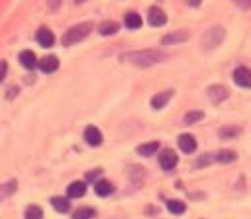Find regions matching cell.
Wrapping results in <instances>:
<instances>
[{"mask_svg":"<svg viewBox=\"0 0 251 219\" xmlns=\"http://www.w3.org/2000/svg\"><path fill=\"white\" fill-rule=\"evenodd\" d=\"M120 59L121 62L129 63L132 66L141 67V68H148V67L154 66V64H158L166 61L168 56L164 52H161V50L148 48V49L137 50V52L125 53V54L121 56Z\"/></svg>","mask_w":251,"mask_h":219,"instance_id":"obj_1","label":"cell"},{"mask_svg":"<svg viewBox=\"0 0 251 219\" xmlns=\"http://www.w3.org/2000/svg\"><path fill=\"white\" fill-rule=\"evenodd\" d=\"M94 30V24L91 21H86V23L78 24V25L73 26V27L69 28L62 37V43L63 46H73L76 43L81 42V41L85 40L89 35L91 33V31Z\"/></svg>","mask_w":251,"mask_h":219,"instance_id":"obj_2","label":"cell"},{"mask_svg":"<svg viewBox=\"0 0 251 219\" xmlns=\"http://www.w3.org/2000/svg\"><path fill=\"white\" fill-rule=\"evenodd\" d=\"M224 37H226V31L221 26H216L203 33L201 38V45L204 49H213L221 45Z\"/></svg>","mask_w":251,"mask_h":219,"instance_id":"obj_3","label":"cell"},{"mask_svg":"<svg viewBox=\"0 0 251 219\" xmlns=\"http://www.w3.org/2000/svg\"><path fill=\"white\" fill-rule=\"evenodd\" d=\"M158 161L159 165H160V168L164 171H171V170L175 169L176 165H177L178 156L175 150H173L171 148H166L159 154Z\"/></svg>","mask_w":251,"mask_h":219,"instance_id":"obj_4","label":"cell"},{"mask_svg":"<svg viewBox=\"0 0 251 219\" xmlns=\"http://www.w3.org/2000/svg\"><path fill=\"white\" fill-rule=\"evenodd\" d=\"M233 80L240 88H251V71L244 66L238 67L233 73Z\"/></svg>","mask_w":251,"mask_h":219,"instance_id":"obj_5","label":"cell"},{"mask_svg":"<svg viewBox=\"0 0 251 219\" xmlns=\"http://www.w3.org/2000/svg\"><path fill=\"white\" fill-rule=\"evenodd\" d=\"M207 95H208V98L211 100V102L218 105V103L223 102L224 100L228 98L229 90L226 86L216 84V85H212L207 89Z\"/></svg>","mask_w":251,"mask_h":219,"instance_id":"obj_6","label":"cell"},{"mask_svg":"<svg viewBox=\"0 0 251 219\" xmlns=\"http://www.w3.org/2000/svg\"><path fill=\"white\" fill-rule=\"evenodd\" d=\"M168 21V16H166L165 11L160 9L159 6H151L148 11V24L153 27H160V26L165 25Z\"/></svg>","mask_w":251,"mask_h":219,"instance_id":"obj_7","label":"cell"},{"mask_svg":"<svg viewBox=\"0 0 251 219\" xmlns=\"http://www.w3.org/2000/svg\"><path fill=\"white\" fill-rule=\"evenodd\" d=\"M38 68L46 74L54 73L55 71H58L59 68V59L54 56V54H48L41 58V61L38 62Z\"/></svg>","mask_w":251,"mask_h":219,"instance_id":"obj_8","label":"cell"},{"mask_svg":"<svg viewBox=\"0 0 251 219\" xmlns=\"http://www.w3.org/2000/svg\"><path fill=\"white\" fill-rule=\"evenodd\" d=\"M177 144L181 150L186 154H192L197 149V141L192 134L183 133L178 137Z\"/></svg>","mask_w":251,"mask_h":219,"instance_id":"obj_9","label":"cell"},{"mask_svg":"<svg viewBox=\"0 0 251 219\" xmlns=\"http://www.w3.org/2000/svg\"><path fill=\"white\" fill-rule=\"evenodd\" d=\"M84 138H85L86 143L91 146H99L103 141L102 133L100 129L95 126H88L85 132H84Z\"/></svg>","mask_w":251,"mask_h":219,"instance_id":"obj_10","label":"cell"},{"mask_svg":"<svg viewBox=\"0 0 251 219\" xmlns=\"http://www.w3.org/2000/svg\"><path fill=\"white\" fill-rule=\"evenodd\" d=\"M188 38H190V35H188L187 30H177L175 32H170L161 38V43L163 45H178V43L188 41Z\"/></svg>","mask_w":251,"mask_h":219,"instance_id":"obj_11","label":"cell"},{"mask_svg":"<svg viewBox=\"0 0 251 219\" xmlns=\"http://www.w3.org/2000/svg\"><path fill=\"white\" fill-rule=\"evenodd\" d=\"M36 41L42 46L43 48H50L54 45V33L48 27H41L36 33Z\"/></svg>","mask_w":251,"mask_h":219,"instance_id":"obj_12","label":"cell"},{"mask_svg":"<svg viewBox=\"0 0 251 219\" xmlns=\"http://www.w3.org/2000/svg\"><path fill=\"white\" fill-rule=\"evenodd\" d=\"M174 96V91L173 90H166V91H161V93L156 94L151 97V105L154 110H161V108L165 107L166 105L169 103V101L171 100V97Z\"/></svg>","mask_w":251,"mask_h":219,"instance_id":"obj_13","label":"cell"},{"mask_svg":"<svg viewBox=\"0 0 251 219\" xmlns=\"http://www.w3.org/2000/svg\"><path fill=\"white\" fill-rule=\"evenodd\" d=\"M19 61L23 64L24 68L28 69V71H33L38 64L35 52L31 49L23 50V52L20 53V56H19Z\"/></svg>","mask_w":251,"mask_h":219,"instance_id":"obj_14","label":"cell"},{"mask_svg":"<svg viewBox=\"0 0 251 219\" xmlns=\"http://www.w3.org/2000/svg\"><path fill=\"white\" fill-rule=\"evenodd\" d=\"M95 192L100 197H108L115 192V186L108 180H99L95 184Z\"/></svg>","mask_w":251,"mask_h":219,"instance_id":"obj_15","label":"cell"},{"mask_svg":"<svg viewBox=\"0 0 251 219\" xmlns=\"http://www.w3.org/2000/svg\"><path fill=\"white\" fill-rule=\"evenodd\" d=\"M86 192V184L83 181H74L73 184L69 185L67 194L71 198H80L85 195Z\"/></svg>","mask_w":251,"mask_h":219,"instance_id":"obj_16","label":"cell"},{"mask_svg":"<svg viewBox=\"0 0 251 219\" xmlns=\"http://www.w3.org/2000/svg\"><path fill=\"white\" fill-rule=\"evenodd\" d=\"M50 204H52L53 208L58 212V213H67L71 209V202H69L68 198L62 196H57L50 198Z\"/></svg>","mask_w":251,"mask_h":219,"instance_id":"obj_17","label":"cell"},{"mask_svg":"<svg viewBox=\"0 0 251 219\" xmlns=\"http://www.w3.org/2000/svg\"><path fill=\"white\" fill-rule=\"evenodd\" d=\"M118 30H120V25L112 20L102 21L98 27L99 33L102 36H112L116 32H118Z\"/></svg>","mask_w":251,"mask_h":219,"instance_id":"obj_18","label":"cell"},{"mask_svg":"<svg viewBox=\"0 0 251 219\" xmlns=\"http://www.w3.org/2000/svg\"><path fill=\"white\" fill-rule=\"evenodd\" d=\"M16 190H18V181L16 180H10L6 184L0 185V202H3L4 199L13 196Z\"/></svg>","mask_w":251,"mask_h":219,"instance_id":"obj_19","label":"cell"},{"mask_svg":"<svg viewBox=\"0 0 251 219\" xmlns=\"http://www.w3.org/2000/svg\"><path fill=\"white\" fill-rule=\"evenodd\" d=\"M159 149V143L158 142H149V143H143L141 146H137V153L142 156H146V158H149V156L154 155V154L158 151Z\"/></svg>","mask_w":251,"mask_h":219,"instance_id":"obj_20","label":"cell"},{"mask_svg":"<svg viewBox=\"0 0 251 219\" xmlns=\"http://www.w3.org/2000/svg\"><path fill=\"white\" fill-rule=\"evenodd\" d=\"M125 25L126 27L131 28V30H136V28L142 27L143 25V20L142 16L137 13H128L125 15Z\"/></svg>","mask_w":251,"mask_h":219,"instance_id":"obj_21","label":"cell"},{"mask_svg":"<svg viewBox=\"0 0 251 219\" xmlns=\"http://www.w3.org/2000/svg\"><path fill=\"white\" fill-rule=\"evenodd\" d=\"M238 159V154L230 149H222L216 154V161L222 164H230Z\"/></svg>","mask_w":251,"mask_h":219,"instance_id":"obj_22","label":"cell"},{"mask_svg":"<svg viewBox=\"0 0 251 219\" xmlns=\"http://www.w3.org/2000/svg\"><path fill=\"white\" fill-rule=\"evenodd\" d=\"M166 207H168L169 212L171 214H175V216H181V214L185 213L186 208H187L185 202H182L181 199H169L166 202Z\"/></svg>","mask_w":251,"mask_h":219,"instance_id":"obj_23","label":"cell"},{"mask_svg":"<svg viewBox=\"0 0 251 219\" xmlns=\"http://www.w3.org/2000/svg\"><path fill=\"white\" fill-rule=\"evenodd\" d=\"M241 128L234 124H228V126H223L219 129V137L222 139H233L240 134Z\"/></svg>","mask_w":251,"mask_h":219,"instance_id":"obj_24","label":"cell"},{"mask_svg":"<svg viewBox=\"0 0 251 219\" xmlns=\"http://www.w3.org/2000/svg\"><path fill=\"white\" fill-rule=\"evenodd\" d=\"M96 216V211L91 207H81L76 209L72 216V219H93Z\"/></svg>","mask_w":251,"mask_h":219,"instance_id":"obj_25","label":"cell"},{"mask_svg":"<svg viewBox=\"0 0 251 219\" xmlns=\"http://www.w3.org/2000/svg\"><path fill=\"white\" fill-rule=\"evenodd\" d=\"M26 219H42L43 218V209L40 206H28L25 212Z\"/></svg>","mask_w":251,"mask_h":219,"instance_id":"obj_26","label":"cell"},{"mask_svg":"<svg viewBox=\"0 0 251 219\" xmlns=\"http://www.w3.org/2000/svg\"><path fill=\"white\" fill-rule=\"evenodd\" d=\"M203 117H204V112L190 111L185 115V117H183V122H185L187 126H190V124H194V123H196V122L201 121Z\"/></svg>","mask_w":251,"mask_h":219,"instance_id":"obj_27","label":"cell"},{"mask_svg":"<svg viewBox=\"0 0 251 219\" xmlns=\"http://www.w3.org/2000/svg\"><path fill=\"white\" fill-rule=\"evenodd\" d=\"M216 161V154H204V155H201L199 159H197V167L199 168H204V167H208L211 165L212 163Z\"/></svg>","mask_w":251,"mask_h":219,"instance_id":"obj_28","label":"cell"},{"mask_svg":"<svg viewBox=\"0 0 251 219\" xmlns=\"http://www.w3.org/2000/svg\"><path fill=\"white\" fill-rule=\"evenodd\" d=\"M6 73H8V63H6V61L1 59L0 61V83L5 79Z\"/></svg>","mask_w":251,"mask_h":219,"instance_id":"obj_29","label":"cell"},{"mask_svg":"<svg viewBox=\"0 0 251 219\" xmlns=\"http://www.w3.org/2000/svg\"><path fill=\"white\" fill-rule=\"evenodd\" d=\"M100 174H102V172H101V170L99 169V170H95V171L86 172L85 177H86V180H89V181H94V180H95V177H98Z\"/></svg>","mask_w":251,"mask_h":219,"instance_id":"obj_30","label":"cell"},{"mask_svg":"<svg viewBox=\"0 0 251 219\" xmlns=\"http://www.w3.org/2000/svg\"><path fill=\"white\" fill-rule=\"evenodd\" d=\"M236 5L241 9H250L251 8V1H235Z\"/></svg>","mask_w":251,"mask_h":219,"instance_id":"obj_31","label":"cell"}]
</instances>
